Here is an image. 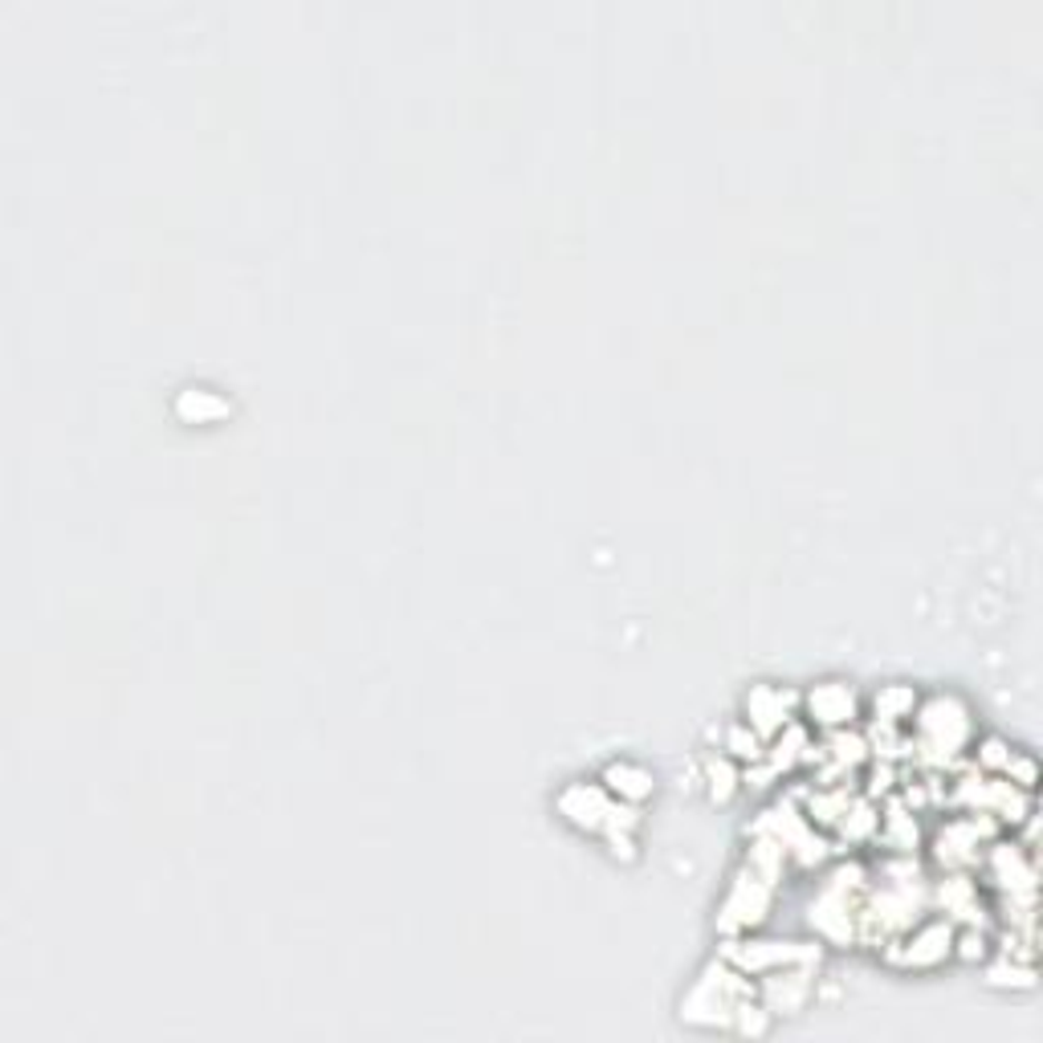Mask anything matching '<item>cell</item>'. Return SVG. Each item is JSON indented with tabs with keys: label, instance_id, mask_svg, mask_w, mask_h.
Masks as SVG:
<instances>
[{
	"label": "cell",
	"instance_id": "1",
	"mask_svg": "<svg viewBox=\"0 0 1043 1043\" xmlns=\"http://www.w3.org/2000/svg\"><path fill=\"white\" fill-rule=\"evenodd\" d=\"M767 905H771V880L738 877V885L730 889V897H725V905H722L718 925H722L725 934L747 929V925H759L762 917H767Z\"/></svg>",
	"mask_w": 1043,
	"mask_h": 1043
},
{
	"label": "cell",
	"instance_id": "2",
	"mask_svg": "<svg viewBox=\"0 0 1043 1043\" xmlns=\"http://www.w3.org/2000/svg\"><path fill=\"white\" fill-rule=\"evenodd\" d=\"M612 803H616L612 791L600 787V782H571V787H563V795H558V811H563L575 828H587V831H604Z\"/></svg>",
	"mask_w": 1043,
	"mask_h": 1043
},
{
	"label": "cell",
	"instance_id": "3",
	"mask_svg": "<svg viewBox=\"0 0 1043 1043\" xmlns=\"http://www.w3.org/2000/svg\"><path fill=\"white\" fill-rule=\"evenodd\" d=\"M730 962H738L742 971H767V966H779V962H819V946H807V942H734Z\"/></svg>",
	"mask_w": 1043,
	"mask_h": 1043
},
{
	"label": "cell",
	"instance_id": "4",
	"mask_svg": "<svg viewBox=\"0 0 1043 1043\" xmlns=\"http://www.w3.org/2000/svg\"><path fill=\"white\" fill-rule=\"evenodd\" d=\"M791 693L779 685H754L747 698V725H754L759 734H774V730H782V722H787V713H791Z\"/></svg>",
	"mask_w": 1043,
	"mask_h": 1043
},
{
	"label": "cell",
	"instance_id": "5",
	"mask_svg": "<svg viewBox=\"0 0 1043 1043\" xmlns=\"http://www.w3.org/2000/svg\"><path fill=\"white\" fill-rule=\"evenodd\" d=\"M811 718L819 725H848L856 718V693L844 681H823V685L811 689Z\"/></svg>",
	"mask_w": 1043,
	"mask_h": 1043
},
{
	"label": "cell",
	"instance_id": "6",
	"mask_svg": "<svg viewBox=\"0 0 1043 1043\" xmlns=\"http://www.w3.org/2000/svg\"><path fill=\"white\" fill-rule=\"evenodd\" d=\"M604 787L612 795H620L624 803H636V799H644V795L652 791V774L644 771L641 762H607L604 767Z\"/></svg>",
	"mask_w": 1043,
	"mask_h": 1043
},
{
	"label": "cell",
	"instance_id": "7",
	"mask_svg": "<svg viewBox=\"0 0 1043 1043\" xmlns=\"http://www.w3.org/2000/svg\"><path fill=\"white\" fill-rule=\"evenodd\" d=\"M807 995H811V974L807 971L774 974L771 983H767V998H771V1007L779 1015H795L807 1003Z\"/></svg>",
	"mask_w": 1043,
	"mask_h": 1043
},
{
	"label": "cell",
	"instance_id": "8",
	"mask_svg": "<svg viewBox=\"0 0 1043 1043\" xmlns=\"http://www.w3.org/2000/svg\"><path fill=\"white\" fill-rule=\"evenodd\" d=\"M949 946H954V929H949L946 922H934V925H925L922 934L909 942V949H905V962H909V966H929V962L946 958Z\"/></svg>",
	"mask_w": 1043,
	"mask_h": 1043
},
{
	"label": "cell",
	"instance_id": "9",
	"mask_svg": "<svg viewBox=\"0 0 1043 1043\" xmlns=\"http://www.w3.org/2000/svg\"><path fill=\"white\" fill-rule=\"evenodd\" d=\"M176 412L184 416V420H196V425H208V420H216V416L228 412V403L221 400V396H213L208 388H184L176 400Z\"/></svg>",
	"mask_w": 1043,
	"mask_h": 1043
},
{
	"label": "cell",
	"instance_id": "10",
	"mask_svg": "<svg viewBox=\"0 0 1043 1043\" xmlns=\"http://www.w3.org/2000/svg\"><path fill=\"white\" fill-rule=\"evenodd\" d=\"M909 705H913V689H905V685H893V689H885V693H877V713L885 722H897Z\"/></svg>",
	"mask_w": 1043,
	"mask_h": 1043
},
{
	"label": "cell",
	"instance_id": "11",
	"mask_svg": "<svg viewBox=\"0 0 1043 1043\" xmlns=\"http://www.w3.org/2000/svg\"><path fill=\"white\" fill-rule=\"evenodd\" d=\"M705 774H710V791L718 795V799H730V791H734V782H738V771L730 767V759H710Z\"/></svg>",
	"mask_w": 1043,
	"mask_h": 1043
},
{
	"label": "cell",
	"instance_id": "12",
	"mask_svg": "<svg viewBox=\"0 0 1043 1043\" xmlns=\"http://www.w3.org/2000/svg\"><path fill=\"white\" fill-rule=\"evenodd\" d=\"M759 738L762 734L754 730V725H750V730L747 725H734V730H730V754H738V759H759L762 754Z\"/></svg>",
	"mask_w": 1043,
	"mask_h": 1043
}]
</instances>
